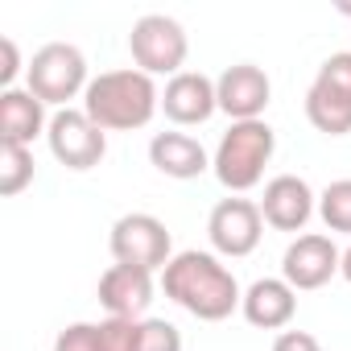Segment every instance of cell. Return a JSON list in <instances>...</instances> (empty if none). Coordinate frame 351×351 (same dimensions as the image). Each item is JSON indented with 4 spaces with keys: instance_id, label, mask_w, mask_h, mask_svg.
Returning a JSON list of instances; mask_svg holds the SVG:
<instances>
[{
    "instance_id": "obj_8",
    "label": "cell",
    "mask_w": 351,
    "mask_h": 351,
    "mask_svg": "<svg viewBox=\"0 0 351 351\" xmlns=\"http://www.w3.org/2000/svg\"><path fill=\"white\" fill-rule=\"evenodd\" d=\"M207 236H211V248L219 256H248L256 252L261 236H265V215H261V203H248V199H223L215 203L211 219H207Z\"/></svg>"
},
{
    "instance_id": "obj_3",
    "label": "cell",
    "mask_w": 351,
    "mask_h": 351,
    "mask_svg": "<svg viewBox=\"0 0 351 351\" xmlns=\"http://www.w3.org/2000/svg\"><path fill=\"white\" fill-rule=\"evenodd\" d=\"M273 149H277V132L265 120H240V124H232L219 136L215 157H211V169H215V178L228 191L240 195V191L261 186L265 165L273 161Z\"/></svg>"
},
{
    "instance_id": "obj_18",
    "label": "cell",
    "mask_w": 351,
    "mask_h": 351,
    "mask_svg": "<svg viewBox=\"0 0 351 351\" xmlns=\"http://www.w3.org/2000/svg\"><path fill=\"white\" fill-rule=\"evenodd\" d=\"M34 182V153L25 145H0V195L13 199Z\"/></svg>"
},
{
    "instance_id": "obj_7",
    "label": "cell",
    "mask_w": 351,
    "mask_h": 351,
    "mask_svg": "<svg viewBox=\"0 0 351 351\" xmlns=\"http://www.w3.org/2000/svg\"><path fill=\"white\" fill-rule=\"evenodd\" d=\"M50 153L66 165V169H95L108 153V132L83 112V108H62L50 116L46 128Z\"/></svg>"
},
{
    "instance_id": "obj_23",
    "label": "cell",
    "mask_w": 351,
    "mask_h": 351,
    "mask_svg": "<svg viewBox=\"0 0 351 351\" xmlns=\"http://www.w3.org/2000/svg\"><path fill=\"white\" fill-rule=\"evenodd\" d=\"M54 351H99V322H71L58 330Z\"/></svg>"
},
{
    "instance_id": "obj_11",
    "label": "cell",
    "mask_w": 351,
    "mask_h": 351,
    "mask_svg": "<svg viewBox=\"0 0 351 351\" xmlns=\"http://www.w3.org/2000/svg\"><path fill=\"white\" fill-rule=\"evenodd\" d=\"M161 112L173 120V124H207L215 112H219V95H215V79H207L203 71H182L173 75L161 91Z\"/></svg>"
},
{
    "instance_id": "obj_2",
    "label": "cell",
    "mask_w": 351,
    "mask_h": 351,
    "mask_svg": "<svg viewBox=\"0 0 351 351\" xmlns=\"http://www.w3.org/2000/svg\"><path fill=\"white\" fill-rule=\"evenodd\" d=\"M161 108V95L145 71H104L99 79L87 83L83 91V112L104 128V132H132L153 120Z\"/></svg>"
},
{
    "instance_id": "obj_1",
    "label": "cell",
    "mask_w": 351,
    "mask_h": 351,
    "mask_svg": "<svg viewBox=\"0 0 351 351\" xmlns=\"http://www.w3.org/2000/svg\"><path fill=\"white\" fill-rule=\"evenodd\" d=\"M161 289H165L169 302H178L199 322H223L244 302L232 269L219 256L195 252V248L191 252H178V256L161 269Z\"/></svg>"
},
{
    "instance_id": "obj_21",
    "label": "cell",
    "mask_w": 351,
    "mask_h": 351,
    "mask_svg": "<svg viewBox=\"0 0 351 351\" xmlns=\"http://www.w3.org/2000/svg\"><path fill=\"white\" fill-rule=\"evenodd\" d=\"M145 318H104L99 322V351H136Z\"/></svg>"
},
{
    "instance_id": "obj_20",
    "label": "cell",
    "mask_w": 351,
    "mask_h": 351,
    "mask_svg": "<svg viewBox=\"0 0 351 351\" xmlns=\"http://www.w3.org/2000/svg\"><path fill=\"white\" fill-rule=\"evenodd\" d=\"M314 87H322V91H330V95H339V99H347V104H351V50L330 54V58L318 66Z\"/></svg>"
},
{
    "instance_id": "obj_10",
    "label": "cell",
    "mask_w": 351,
    "mask_h": 351,
    "mask_svg": "<svg viewBox=\"0 0 351 351\" xmlns=\"http://www.w3.org/2000/svg\"><path fill=\"white\" fill-rule=\"evenodd\" d=\"M215 95H219V112L232 116V124L240 120H261V112L269 108V95H273V83L261 66L252 62H236L228 66L219 79H215Z\"/></svg>"
},
{
    "instance_id": "obj_25",
    "label": "cell",
    "mask_w": 351,
    "mask_h": 351,
    "mask_svg": "<svg viewBox=\"0 0 351 351\" xmlns=\"http://www.w3.org/2000/svg\"><path fill=\"white\" fill-rule=\"evenodd\" d=\"M0 54H5V66H0V87H13L17 71H21V54H17V42L13 38H0Z\"/></svg>"
},
{
    "instance_id": "obj_19",
    "label": "cell",
    "mask_w": 351,
    "mask_h": 351,
    "mask_svg": "<svg viewBox=\"0 0 351 351\" xmlns=\"http://www.w3.org/2000/svg\"><path fill=\"white\" fill-rule=\"evenodd\" d=\"M318 215L330 232H347L351 236V178H339L330 182L322 195H318Z\"/></svg>"
},
{
    "instance_id": "obj_15",
    "label": "cell",
    "mask_w": 351,
    "mask_h": 351,
    "mask_svg": "<svg viewBox=\"0 0 351 351\" xmlns=\"http://www.w3.org/2000/svg\"><path fill=\"white\" fill-rule=\"evenodd\" d=\"M50 128L46 120V104L29 91V87H9L0 91V145H34V136H42Z\"/></svg>"
},
{
    "instance_id": "obj_26",
    "label": "cell",
    "mask_w": 351,
    "mask_h": 351,
    "mask_svg": "<svg viewBox=\"0 0 351 351\" xmlns=\"http://www.w3.org/2000/svg\"><path fill=\"white\" fill-rule=\"evenodd\" d=\"M339 273H343V277H347V281H351V248H347V252H343V261H339Z\"/></svg>"
},
{
    "instance_id": "obj_4",
    "label": "cell",
    "mask_w": 351,
    "mask_h": 351,
    "mask_svg": "<svg viewBox=\"0 0 351 351\" xmlns=\"http://www.w3.org/2000/svg\"><path fill=\"white\" fill-rule=\"evenodd\" d=\"M87 58H83V50L79 46H71V42H50V46H42L34 58H29V66H25V87L42 99V104H54L58 112L79 95V91H87Z\"/></svg>"
},
{
    "instance_id": "obj_24",
    "label": "cell",
    "mask_w": 351,
    "mask_h": 351,
    "mask_svg": "<svg viewBox=\"0 0 351 351\" xmlns=\"http://www.w3.org/2000/svg\"><path fill=\"white\" fill-rule=\"evenodd\" d=\"M273 351H322V343L310 330H281L273 339Z\"/></svg>"
},
{
    "instance_id": "obj_16",
    "label": "cell",
    "mask_w": 351,
    "mask_h": 351,
    "mask_svg": "<svg viewBox=\"0 0 351 351\" xmlns=\"http://www.w3.org/2000/svg\"><path fill=\"white\" fill-rule=\"evenodd\" d=\"M149 161H153L157 173L178 178V182L199 178V173H207V165H211L207 149L195 136H186V132H157L149 141Z\"/></svg>"
},
{
    "instance_id": "obj_17",
    "label": "cell",
    "mask_w": 351,
    "mask_h": 351,
    "mask_svg": "<svg viewBox=\"0 0 351 351\" xmlns=\"http://www.w3.org/2000/svg\"><path fill=\"white\" fill-rule=\"evenodd\" d=\"M306 120L318 132H326V136H347L351 132V104L310 83V91H306Z\"/></svg>"
},
{
    "instance_id": "obj_13",
    "label": "cell",
    "mask_w": 351,
    "mask_h": 351,
    "mask_svg": "<svg viewBox=\"0 0 351 351\" xmlns=\"http://www.w3.org/2000/svg\"><path fill=\"white\" fill-rule=\"evenodd\" d=\"M244 318L261 330H285L298 314V289L285 277H261L244 289Z\"/></svg>"
},
{
    "instance_id": "obj_22",
    "label": "cell",
    "mask_w": 351,
    "mask_h": 351,
    "mask_svg": "<svg viewBox=\"0 0 351 351\" xmlns=\"http://www.w3.org/2000/svg\"><path fill=\"white\" fill-rule=\"evenodd\" d=\"M136 351H182V330L173 322H165V318H145Z\"/></svg>"
},
{
    "instance_id": "obj_14",
    "label": "cell",
    "mask_w": 351,
    "mask_h": 351,
    "mask_svg": "<svg viewBox=\"0 0 351 351\" xmlns=\"http://www.w3.org/2000/svg\"><path fill=\"white\" fill-rule=\"evenodd\" d=\"M99 302L108 318H141L153 302V273L132 265H112L99 277Z\"/></svg>"
},
{
    "instance_id": "obj_9",
    "label": "cell",
    "mask_w": 351,
    "mask_h": 351,
    "mask_svg": "<svg viewBox=\"0 0 351 351\" xmlns=\"http://www.w3.org/2000/svg\"><path fill=\"white\" fill-rule=\"evenodd\" d=\"M339 261H343V252L330 244V236L310 232V236H298V240L285 248V256H281V277H285L293 289H322V285L339 273Z\"/></svg>"
},
{
    "instance_id": "obj_12",
    "label": "cell",
    "mask_w": 351,
    "mask_h": 351,
    "mask_svg": "<svg viewBox=\"0 0 351 351\" xmlns=\"http://www.w3.org/2000/svg\"><path fill=\"white\" fill-rule=\"evenodd\" d=\"M261 215L277 232H302L310 223V215H314V191H310V182L298 178V173H277V178L265 186Z\"/></svg>"
},
{
    "instance_id": "obj_5",
    "label": "cell",
    "mask_w": 351,
    "mask_h": 351,
    "mask_svg": "<svg viewBox=\"0 0 351 351\" xmlns=\"http://www.w3.org/2000/svg\"><path fill=\"white\" fill-rule=\"evenodd\" d=\"M128 50H132L136 71H145L149 79H153V75H169V79H173V75H182V62H186L191 42H186V29L173 21V17L149 13V17H141V21L132 25Z\"/></svg>"
},
{
    "instance_id": "obj_6",
    "label": "cell",
    "mask_w": 351,
    "mask_h": 351,
    "mask_svg": "<svg viewBox=\"0 0 351 351\" xmlns=\"http://www.w3.org/2000/svg\"><path fill=\"white\" fill-rule=\"evenodd\" d=\"M108 248H112L116 265H132V269H145V273H157V269H165V265L173 261L169 228H165L157 215H145V211L120 215V219L112 223Z\"/></svg>"
}]
</instances>
